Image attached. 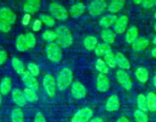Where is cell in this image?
<instances>
[{"label": "cell", "instance_id": "1", "mask_svg": "<svg viewBox=\"0 0 156 122\" xmlns=\"http://www.w3.org/2000/svg\"><path fill=\"white\" fill-rule=\"evenodd\" d=\"M56 44L60 47H68L73 43V36L69 30L64 26L56 28Z\"/></svg>", "mask_w": 156, "mask_h": 122}, {"label": "cell", "instance_id": "2", "mask_svg": "<svg viewBox=\"0 0 156 122\" xmlns=\"http://www.w3.org/2000/svg\"><path fill=\"white\" fill-rule=\"evenodd\" d=\"M73 72L69 68H63L59 73L56 79V85L59 90H65L73 82Z\"/></svg>", "mask_w": 156, "mask_h": 122}, {"label": "cell", "instance_id": "3", "mask_svg": "<svg viewBox=\"0 0 156 122\" xmlns=\"http://www.w3.org/2000/svg\"><path fill=\"white\" fill-rule=\"evenodd\" d=\"M47 58L51 62L58 63L62 58V51L60 47L56 43H50L47 47Z\"/></svg>", "mask_w": 156, "mask_h": 122}, {"label": "cell", "instance_id": "4", "mask_svg": "<svg viewBox=\"0 0 156 122\" xmlns=\"http://www.w3.org/2000/svg\"><path fill=\"white\" fill-rule=\"evenodd\" d=\"M50 12L58 20H65L68 18L69 14L66 9L57 2H52L50 5Z\"/></svg>", "mask_w": 156, "mask_h": 122}, {"label": "cell", "instance_id": "5", "mask_svg": "<svg viewBox=\"0 0 156 122\" xmlns=\"http://www.w3.org/2000/svg\"><path fill=\"white\" fill-rule=\"evenodd\" d=\"M92 116L93 111L91 108H83L74 114L71 122H89Z\"/></svg>", "mask_w": 156, "mask_h": 122}, {"label": "cell", "instance_id": "6", "mask_svg": "<svg viewBox=\"0 0 156 122\" xmlns=\"http://www.w3.org/2000/svg\"><path fill=\"white\" fill-rule=\"evenodd\" d=\"M44 89L50 97H53L56 94V82L53 76L50 74H47L44 76L43 81Z\"/></svg>", "mask_w": 156, "mask_h": 122}, {"label": "cell", "instance_id": "7", "mask_svg": "<svg viewBox=\"0 0 156 122\" xmlns=\"http://www.w3.org/2000/svg\"><path fill=\"white\" fill-rule=\"evenodd\" d=\"M107 7L106 2L104 0H94L91 2L88 6L89 13L93 16H98L105 11Z\"/></svg>", "mask_w": 156, "mask_h": 122}, {"label": "cell", "instance_id": "8", "mask_svg": "<svg viewBox=\"0 0 156 122\" xmlns=\"http://www.w3.org/2000/svg\"><path fill=\"white\" fill-rule=\"evenodd\" d=\"M116 76H117V81L123 88H126V90L131 89L133 85L132 81H131L130 77L126 71L123 70H117Z\"/></svg>", "mask_w": 156, "mask_h": 122}, {"label": "cell", "instance_id": "9", "mask_svg": "<svg viewBox=\"0 0 156 122\" xmlns=\"http://www.w3.org/2000/svg\"><path fill=\"white\" fill-rule=\"evenodd\" d=\"M0 18L12 25L16 21V15L11 9L7 7H2L0 9Z\"/></svg>", "mask_w": 156, "mask_h": 122}, {"label": "cell", "instance_id": "10", "mask_svg": "<svg viewBox=\"0 0 156 122\" xmlns=\"http://www.w3.org/2000/svg\"><path fill=\"white\" fill-rule=\"evenodd\" d=\"M21 79H22L23 82H24V85L27 87L28 88L30 89H33L34 91L38 89V82L37 81L35 76H34L33 75L30 74L29 71H26L24 74L21 76Z\"/></svg>", "mask_w": 156, "mask_h": 122}, {"label": "cell", "instance_id": "11", "mask_svg": "<svg viewBox=\"0 0 156 122\" xmlns=\"http://www.w3.org/2000/svg\"><path fill=\"white\" fill-rule=\"evenodd\" d=\"M72 95L76 99H82L86 95V88L79 82H74L71 88Z\"/></svg>", "mask_w": 156, "mask_h": 122}, {"label": "cell", "instance_id": "12", "mask_svg": "<svg viewBox=\"0 0 156 122\" xmlns=\"http://www.w3.org/2000/svg\"><path fill=\"white\" fill-rule=\"evenodd\" d=\"M96 86L98 90L101 92H105L110 88V81L105 74H99L97 78Z\"/></svg>", "mask_w": 156, "mask_h": 122}, {"label": "cell", "instance_id": "13", "mask_svg": "<svg viewBox=\"0 0 156 122\" xmlns=\"http://www.w3.org/2000/svg\"><path fill=\"white\" fill-rule=\"evenodd\" d=\"M41 4L40 0H27L24 2L23 9L27 14H33L39 10Z\"/></svg>", "mask_w": 156, "mask_h": 122}, {"label": "cell", "instance_id": "14", "mask_svg": "<svg viewBox=\"0 0 156 122\" xmlns=\"http://www.w3.org/2000/svg\"><path fill=\"white\" fill-rule=\"evenodd\" d=\"M12 97L13 102L18 106H24L26 104V99L25 96H24V92L21 91L19 88H15V89L12 90Z\"/></svg>", "mask_w": 156, "mask_h": 122}, {"label": "cell", "instance_id": "15", "mask_svg": "<svg viewBox=\"0 0 156 122\" xmlns=\"http://www.w3.org/2000/svg\"><path fill=\"white\" fill-rule=\"evenodd\" d=\"M128 24V18L126 15H122L117 18V21L114 24V30L117 34H122L126 30V26Z\"/></svg>", "mask_w": 156, "mask_h": 122}, {"label": "cell", "instance_id": "16", "mask_svg": "<svg viewBox=\"0 0 156 122\" xmlns=\"http://www.w3.org/2000/svg\"><path fill=\"white\" fill-rule=\"evenodd\" d=\"M119 108H120V102H119L118 97L115 95H113L107 101V111H110V112H113V111H117Z\"/></svg>", "mask_w": 156, "mask_h": 122}, {"label": "cell", "instance_id": "17", "mask_svg": "<svg viewBox=\"0 0 156 122\" xmlns=\"http://www.w3.org/2000/svg\"><path fill=\"white\" fill-rule=\"evenodd\" d=\"M149 41L145 38H137L132 44V48L135 51H141L149 46Z\"/></svg>", "mask_w": 156, "mask_h": 122}, {"label": "cell", "instance_id": "18", "mask_svg": "<svg viewBox=\"0 0 156 122\" xmlns=\"http://www.w3.org/2000/svg\"><path fill=\"white\" fill-rule=\"evenodd\" d=\"M84 11H85V5H84L83 3L77 2L71 6L69 12L72 17L78 18L83 14Z\"/></svg>", "mask_w": 156, "mask_h": 122}, {"label": "cell", "instance_id": "19", "mask_svg": "<svg viewBox=\"0 0 156 122\" xmlns=\"http://www.w3.org/2000/svg\"><path fill=\"white\" fill-rule=\"evenodd\" d=\"M12 82L10 78L5 77L0 83V92L2 95H7L12 89Z\"/></svg>", "mask_w": 156, "mask_h": 122}, {"label": "cell", "instance_id": "20", "mask_svg": "<svg viewBox=\"0 0 156 122\" xmlns=\"http://www.w3.org/2000/svg\"><path fill=\"white\" fill-rule=\"evenodd\" d=\"M116 61L117 64L123 70H129L130 68V63L127 58L121 53H117L116 54Z\"/></svg>", "mask_w": 156, "mask_h": 122}, {"label": "cell", "instance_id": "21", "mask_svg": "<svg viewBox=\"0 0 156 122\" xmlns=\"http://www.w3.org/2000/svg\"><path fill=\"white\" fill-rule=\"evenodd\" d=\"M117 18L115 15H105L103 18H101L99 21V24L103 27H108L114 24L117 21Z\"/></svg>", "mask_w": 156, "mask_h": 122}, {"label": "cell", "instance_id": "22", "mask_svg": "<svg viewBox=\"0 0 156 122\" xmlns=\"http://www.w3.org/2000/svg\"><path fill=\"white\" fill-rule=\"evenodd\" d=\"M12 67L14 68V70H15V72H16L18 74L21 75V76H22V75L26 72L24 64H23V63L21 62V59H18V57L12 58Z\"/></svg>", "mask_w": 156, "mask_h": 122}, {"label": "cell", "instance_id": "23", "mask_svg": "<svg viewBox=\"0 0 156 122\" xmlns=\"http://www.w3.org/2000/svg\"><path fill=\"white\" fill-rule=\"evenodd\" d=\"M138 28L135 26L129 27L126 34V41L129 44H133L138 38Z\"/></svg>", "mask_w": 156, "mask_h": 122}, {"label": "cell", "instance_id": "24", "mask_svg": "<svg viewBox=\"0 0 156 122\" xmlns=\"http://www.w3.org/2000/svg\"><path fill=\"white\" fill-rule=\"evenodd\" d=\"M124 1L123 0H114L111 2L108 6V11L111 13H116L121 10L124 6Z\"/></svg>", "mask_w": 156, "mask_h": 122}, {"label": "cell", "instance_id": "25", "mask_svg": "<svg viewBox=\"0 0 156 122\" xmlns=\"http://www.w3.org/2000/svg\"><path fill=\"white\" fill-rule=\"evenodd\" d=\"M11 119L12 122H24V113L22 110L19 108H14L11 114Z\"/></svg>", "mask_w": 156, "mask_h": 122}, {"label": "cell", "instance_id": "26", "mask_svg": "<svg viewBox=\"0 0 156 122\" xmlns=\"http://www.w3.org/2000/svg\"><path fill=\"white\" fill-rule=\"evenodd\" d=\"M136 76L140 82L144 83L149 79V72L144 67H139L136 71Z\"/></svg>", "mask_w": 156, "mask_h": 122}, {"label": "cell", "instance_id": "27", "mask_svg": "<svg viewBox=\"0 0 156 122\" xmlns=\"http://www.w3.org/2000/svg\"><path fill=\"white\" fill-rule=\"evenodd\" d=\"M101 38L105 44H113L115 41V34L109 29H105L102 31Z\"/></svg>", "mask_w": 156, "mask_h": 122}, {"label": "cell", "instance_id": "28", "mask_svg": "<svg viewBox=\"0 0 156 122\" xmlns=\"http://www.w3.org/2000/svg\"><path fill=\"white\" fill-rule=\"evenodd\" d=\"M147 105H148V109L149 111H152V112H155L156 111V94L155 93L151 92L148 93L147 96Z\"/></svg>", "mask_w": 156, "mask_h": 122}, {"label": "cell", "instance_id": "29", "mask_svg": "<svg viewBox=\"0 0 156 122\" xmlns=\"http://www.w3.org/2000/svg\"><path fill=\"white\" fill-rule=\"evenodd\" d=\"M15 45H16L17 50L19 51L23 52L27 50L28 47H27V42H26L25 35L21 34L17 38L16 42H15Z\"/></svg>", "mask_w": 156, "mask_h": 122}, {"label": "cell", "instance_id": "30", "mask_svg": "<svg viewBox=\"0 0 156 122\" xmlns=\"http://www.w3.org/2000/svg\"><path fill=\"white\" fill-rule=\"evenodd\" d=\"M98 39L94 36H88L84 41V46L88 50H92L97 47Z\"/></svg>", "mask_w": 156, "mask_h": 122}, {"label": "cell", "instance_id": "31", "mask_svg": "<svg viewBox=\"0 0 156 122\" xmlns=\"http://www.w3.org/2000/svg\"><path fill=\"white\" fill-rule=\"evenodd\" d=\"M95 53L98 56H105L107 53L111 51V46L108 44H98L96 48L94 49Z\"/></svg>", "mask_w": 156, "mask_h": 122}, {"label": "cell", "instance_id": "32", "mask_svg": "<svg viewBox=\"0 0 156 122\" xmlns=\"http://www.w3.org/2000/svg\"><path fill=\"white\" fill-rule=\"evenodd\" d=\"M137 105L140 110L143 111H147L148 110V105H147V99L146 95L143 94H140L137 97Z\"/></svg>", "mask_w": 156, "mask_h": 122}, {"label": "cell", "instance_id": "33", "mask_svg": "<svg viewBox=\"0 0 156 122\" xmlns=\"http://www.w3.org/2000/svg\"><path fill=\"white\" fill-rule=\"evenodd\" d=\"M105 61L107 63V65L108 66V67H111V68H114V67L117 66V61H116V56L114 55V53H113V51H110L109 53H107L106 55H105Z\"/></svg>", "mask_w": 156, "mask_h": 122}, {"label": "cell", "instance_id": "34", "mask_svg": "<svg viewBox=\"0 0 156 122\" xmlns=\"http://www.w3.org/2000/svg\"><path fill=\"white\" fill-rule=\"evenodd\" d=\"M95 67L99 72H100L101 74H105L108 73L109 71V69H108V66L107 65V63H105V61H104L101 59H98L96 61L95 63Z\"/></svg>", "mask_w": 156, "mask_h": 122}, {"label": "cell", "instance_id": "35", "mask_svg": "<svg viewBox=\"0 0 156 122\" xmlns=\"http://www.w3.org/2000/svg\"><path fill=\"white\" fill-rule=\"evenodd\" d=\"M24 96H25L26 100H27L28 102H34L37 100V95L36 94L34 90L26 88L24 90Z\"/></svg>", "mask_w": 156, "mask_h": 122}, {"label": "cell", "instance_id": "36", "mask_svg": "<svg viewBox=\"0 0 156 122\" xmlns=\"http://www.w3.org/2000/svg\"><path fill=\"white\" fill-rule=\"evenodd\" d=\"M134 117H135L136 122H148L149 120L147 114L141 110H136L134 112Z\"/></svg>", "mask_w": 156, "mask_h": 122}, {"label": "cell", "instance_id": "37", "mask_svg": "<svg viewBox=\"0 0 156 122\" xmlns=\"http://www.w3.org/2000/svg\"><path fill=\"white\" fill-rule=\"evenodd\" d=\"M25 39L28 48H32V47H34L35 44H36V38H35V36L33 33L28 32V33L26 34Z\"/></svg>", "mask_w": 156, "mask_h": 122}, {"label": "cell", "instance_id": "38", "mask_svg": "<svg viewBox=\"0 0 156 122\" xmlns=\"http://www.w3.org/2000/svg\"><path fill=\"white\" fill-rule=\"evenodd\" d=\"M43 38L46 41H53L54 40H56V31L53 30H46L43 34Z\"/></svg>", "mask_w": 156, "mask_h": 122}, {"label": "cell", "instance_id": "39", "mask_svg": "<svg viewBox=\"0 0 156 122\" xmlns=\"http://www.w3.org/2000/svg\"><path fill=\"white\" fill-rule=\"evenodd\" d=\"M41 18L42 22H44L46 25H47L48 27H53L55 24V20L53 19L52 17L49 16L47 15H41Z\"/></svg>", "mask_w": 156, "mask_h": 122}, {"label": "cell", "instance_id": "40", "mask_svg": "<svg viewBox=\"0 0 156 122\" xmlns=\"http://www.w3.org/2000/svg\"><path fill=\"white\" fill-rule=\"evenodd\" d=\"M27 69H28V71L30 72V74L33 75L34 76H37L40 73V70L39 67L37 66V65H36L35 63H30L27 65Z\"/></svg>", "mask_w": 156, "mask_h": 122}, {"label": "cell", "instance_id": "41", "mask_svg": "<svg viewBox=\"0 0 156 122\" xmlns=\"http://www.w3.org/2000/svg\"><path fill=\"white\" fill-rule=\"evenodd\" d=\"M11 28H12L11 24L0 18V31L3 32V33H8V32L10 31Z\"/></svg>", "mask_w": 156, "mask_h": 122}, {"label": "cell", "instance_id": "42", "mask_svg": "<svg viewBox=\"0 0 156 122\" xmlns=\"http://www.w3.org/2000/svg\"><path fill=\"white\" fill-rule=\"evenodd\" d=\"M142 5L146 9H150V8L153 7L155 5V1L153 0H146V1L142 2Z\"/></svg>", "mask_w": 156, "mask_h": 122}, {"label": "cell", "instance_id": "43", "mask_svg": "<svg viewBox=\"0 0 156 122\" xmlns=\"http://www.w3.org/2000/svg\"><path fill=\"white\" fill-rule=\"evenodd\" d=\"M34 122H47V121H46V119L45 117H44V114H43L41 112H37L36 114V115H35Z\"/></svg>", "mask_w": 156, "mask_h": 122}, {"label": "cell", "instance_id": "44", "mask_svg": "<svg viewBox=\"0 0 156 122\" xmlns=\"http://www.w3.org/2000/svg\"><path fill=\"white\" fill-rule=\"evenodd\" d=\"M8 54L5 50H0V66L2 65L7 60Z\"/></svg>", "mask_w": 156, "mask_h": 122}, {"label": "cell", "instance_id": "45", "mask_svg": "<svg viewBox=\"0 0 156 122\" xmlns=\"http://www.w3.org/2000/svg\"><path fill=\"white\" fill-rule=\"evenodd\" d=\"M41 24H42V21H41V20H35L34 22L32 28H33V30H34V31H39V30H41Z\"/></svg>", "mask_w": 156, "mask_h": 122}, {"label": "cell", "instance_id": "46", "mask_svg": "<svg viewBox=\"0 0 156 122\" xmlns=\"http://www.w3.org/2000/svg\"><path fill=\"white\" fill-rule=\"evenodd\" d=\"M30 14L26 13L22 18V24H24V26H27V24H29V22H30Z\"/></svg>", "mask_w": 156, "mask_h": 122}, {"label": "cell", "instance_id": "47", "mask_svg": "<svg viewBox=\"0 0 156 122\" xmlns=\"http://www.w3.org/2000/svg\"><path fill=\"white\" fill-rule=\"evenodd\" d=\"M117 122H130V121H129V120L127 118V117L123 116V117H120V118L117 120Z\"/></svg>", "mask_w": 156, "mask_h": 122}, {"label": "cell", "instance_id": "48", "mask_svg": "<svg viewBox=\"0 0 156 122\" xmlns=\"http://www.w3.org/2000/svg\"><path fill=\"white\" fill-rule=\"evenodd\" d=\"M89 122H103V120L101 117H94V118L91 119Z\"/></svg>", "mask_w": 156, "mask_h": 122}, {"label": "cell", "instance_id": "49", "mask_svg": "<svg viewBox=\"0 0 156 122\" xmlns=\"http://www.w3.org/2000/svg\"><path fill=\"white\" fill-rule=\"evenodd\" d=\"M152 55L154 56V57L156 58V47L152 50Z\"/></svg>", "mask_w": 156, "mask_h": 122}, {"label": "cell", "instance_id": "50", "mask_svg": "<svg viewBox=\"0 0 156 122\" xmlns=\"http://www.w3.org/2000/svg\"><path fill=\"white\" fill-rule=\"evenodd\" d=\"M153 84H154V85H155V87L156 88V75L155 76H154V78H153Z\"/></svg>", "mask_w": 156, "mask_h": 122}, {"label": "cell", "instance_id": "51", "mask_svg": "<svg viewBox=\"0 0 156 122\" xmlns=\"http://www.w3.org/2000/svg\"><path fill=\"white\" fill-rule=\"evenodd\" d=\"M142 2L143 1H133L134 3H136V4H142Z\"/></svg>", "mask_w": 156, "mask_h": 122}, {"label": "cell", "instance_id": "52", "mask_svg": "<svg viewBox=\"0 0 156 122\" xmlns=\"http://www.w3.org/2000/svg\"><path fill=\"white\" fill-rule=\"evenodd\" d=\"M153 43H154V44H155V45H156V36L155 37V38H154V39H153Z\"/></svg>", "mask_w": 156, "mask_h": 122}, {"label": "cell", "instance_id": "53", "mask_svg": "<svg viewBox=\"0 0 156 122\" xmlns=\"http://www.w3.org/2000/svg\"><path fill=\"white\" fill-rule=\"evenodd\" d=\"M2 93L0 92V105L2 104Z\"/></svg>", "mask_w": 156, "mask_h": 122}, {"label": "cell", "instance_id": "54", "mask_svg": "<svg viewBox=\"0 0 156 122\" xmlns=\"http://www.w3.org/2000/svg\"><path fill=\"white\" fill-rule=\"evenodd\" d=\"M154 28H155V30L156 31V22H155V26H154Z\"/></svg>", "mask_w": 156, "mask_h": 122}, {"label": "cell", "instance_id": "55", "mask_svg": "<svg viewBox=\"0 0 156 122\" xmlns=\"http://www.w3.org/2000/svg\"><path fill=\"white\" fill-rule=\"evenodd\" d=\"M155 18H156V11H155Z\"/></svg>", "mask_w": 156, "mask_h": 122}]
</instances>
